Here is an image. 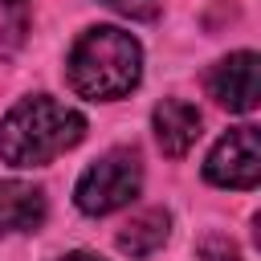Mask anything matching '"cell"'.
Returning a JSON list of instances; mask_svg holds the SVG:
<instances>
[{"label":"cell","instance_id":"obj_1","mask_svg":"<svg viewBox=\"0 0 261 261\" xmlns=\"http://www.w3.org/2000/svg\"><path fill=\"white\" fill-rule=\"evenodd\" d=\"M86 135V118L49 98V94H33L20 98L4 118H0V159L12 167H41L53 163L61 151L77 147Z\"/></svg>","mask_w":261,"mask_h":261},{"label":"cell","instance_id":"obj_2","mask_svg":"<svg viewBox=\"0 0 261 261\" xmlns=\"http://www.w3.org/2000/svg\"><path fill=\"white\" fill-rule=\"evenodd\" d=\"M65 73L82 98L110 102V98H122L139 86L143 49L130 33H122L114 24H98V29H86L77 37V45L69 49Z\"/></svg>","mask_w":261,"mask_h":261},{"label":"cell","instance_id":"obj_3","mask_svg":"<svg viewBox=\"0 0 261 261\" xmlns=\"http://www.w3.org/2000/svg\"><path fill=\"white\" fill-rule=\"evenodd\" d=\"M139 184H143V163H139V155H135L130 147H114V151L98 155V159L82 171V179H77V188H73V200H77L82 212L106 216V212L130 204V200L139 196Z\"/></svg>","mask_w":261,"mask_h":261},{"label":"cell","instance_id":"obj_4","mask_svg":"<svg viewBox=\"0 0 261 261\" xmlns=\"http://www.w3.org/2000/svg\"><path fill=\"white\" fill-rule=\"evenodd\" d=\"M204 175L216 184V188H253L261 179V143H257V126H237L228 130L208 163H204Z\"/></svg>","mask_w":261,"mask_h":261},{"label":"cell","instance_id":"obj_5","mask_svg":"<svg viewBox=\"0 0 261 261\" xmlns=\"http://www.w3.org/2000/svg\"><path fill=\"white\" fill-rule=\"evenodd\" d=\"M208 94L224 110L249 114L257 106V53L241 49V53H228L224 61H216L208 73Z\"/></svg>","mask_w":261,"mask_h":261},{"label":"cell","instance_id":"obj_6","mask_svg":"<svg viewBox=\"0 0 261 261\" xmlns=\"http://www.w3.org/2000/svg\"><path fill=\"white\" fill-rule=\"evenodd\" d=\"M151 122H155V139H159L163 155H171V159H184V155L196 147V139H200V110H196L192 102L163 98V102L155 106Z\"/></svg>","mask_w":261,"mask_h":261},{"label":"cell","instance_id":"obj_7","mask_svg":"<svg viewBox=\"0 0 261 261\" xmlns=\"http://www.w3.org/2000/svg\"><path fill=\"white\" fill-rule=\"evenodd\" d=\"M41 220H45V192L24 179H4L0 184V237L33 232Z\"/></svg>","mask_w":261,"mask_h":261},{"label":"cell","instance_id":"obj_8","mask_svg":"<svg viewBox=\"0 0 261 261\" xmlns=\"http://www.w3.org/2000/svg\"><path fill=\"white\" fill-rule=\"evenodd\" d=\"M167 232H171V216H167L163 208H143L139 216H130V220L122 224L118 249H122L126 257L143 261V257H151V253L167 241Z\"/></svg>","mask_w":261,"mask_h":261},{"label":"cell","instance_id":"obj_9","mask_svg":"<svg viewBox=\"0 0 261 261\" xmlns=\"http://www.w3.org/2000/svg\"><path fill=\"white\" fill-rule=\"evenodd\" d=\"M102 4L130 16V20H155L159 16V0H102Z\"/></svg>","mask_w":261,"mask_h":261},{"label":"cell","instance_id":"obj_10","mask_svg":"<svg viewBox=\"0 0 261 261\" xmlns=\"http://www.w3.org/2000/svg\"><path fill=\"white\" fill-rule=\"evenodd\" d=\"M200 253H204V261H241V253H237V245H232L228 237H220V232H212V237H204V245H200Z\"/></svg>","mask_w":261,"mask_h":261},{"label":"cell","instance_id":"obj_11","mask_svg":"<svg viewBox=\"0 0 261 261\" xmlns=\"http://www.w3.org/2000/svg\"><path fill=\"white\" fill-rule=\"evenodd\" d=\"M61 261H102V257H94V253H69V257H61Z\"/></svg>","mask_w":261,"mask_h":261},{"label":"cell","instance_id":"obj_12","mask_svg":"<svg viewBox=\"0 0 261 261\" xmlns=\"http://www.w3.org/2000/svg\"><path fill=\"white\" fill-rule=\"evenodd\" d=\"M12 4H20V0H0V8H12Z\"/></svg>","mask_w":261,"mask_h":261}]
</instances>
